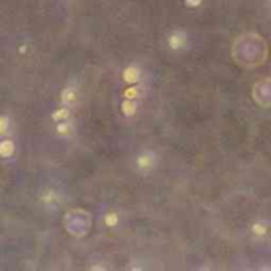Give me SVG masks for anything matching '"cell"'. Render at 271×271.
Listing matches in <instances>:
<instances>
[{
  "label": "cell",
  "instance_id": "3957f363",
  "mask_svg": "<svg viewBox=\"0 0 271 271\" xmlns=\"http://www.w3.org/2000/svg\"><path fill=\"white\" fill-rule=\"evenodd\" d=\"M69 115H70V112L67 109H59V110H56L53 115H51V118L54 120V121H63V120H67L69 118Z\"/></svg>",
  "mask_w": 271,
  "mask_h": 271
},
{
  "label": "cell",
  "instance_id": "6da1fadb",
  "mask_svg": "<svg viewBox=\"0 0 271 271\" xmlns=\"http://www.w3.org/2000/svg\"><path fill=\"white\" fill-rule=\"evenodd\" d=\"M15 153V144L13 140L10 139H5L0 142V157L2 158H10L11 155Z\"/></svg>",
  "mask_w": 271,
  "mask_h": 271
},
{
  "label": "cell",
  "instance_id": "7a4b0ae2",
  "mask_svg": "<svg viewBox=\"0 0 271 271\" xmlns=\"http://www.w3.org/2000/svg\"><path fill=\"white\" fill-rule=\"evenodd\" d=\"M61 99H63L64 104H73L77 101V93H75V90H72V88H66L63 91V94H61Z\"/></svg>",
  "mask_w": 271,
  "mask_h": 271
},
{
  "label": "cell",
  "instance_id": "5b68a950",
  "mask_svg": "<svg viewBox=\"0 0 271 271\" xmlns=\"http://www.w3.org/2000/svg\"><path fill=\"white\" fill-rule=\"evenodd\" d=\"M43 201L46 203V204H50V203H54V201H58V195L54 190H48V192L43 195Z\"/></svg>",
  "mask_w": 271,
  "mask_h": 271
},
{
  "label": "cell",
  "instance_id": "8992f818",
  "mask_svg": "<svg viewBox=\"0 0 271 271\" xmlns=\"http://www.w3.org/2000/svg\"><path fill=\"white\" fill-rule=\"evenodd\" d=\"M10 126V120L5 115H0V134H5Z\"/></svg>",
  "mask_w": 271,
  "mask_h": 271
},
{
  "label": "cell",
  "instance_id": "277c9868",
  "mask_svg": "<svg viewBox=\"0 0 271 271\" xmlns=\"http://www.w3.org/2000/svg\"><path fill=\"white\" fill-rule=\"evenodd\" d=\"M56 131H58V134L59 136H69L70 133H72V126L69 125V123H59L58 125V128H56Z\"/></svg>",
  "mask_w": 271,
  "mask_h": 271
}]
</instances>
